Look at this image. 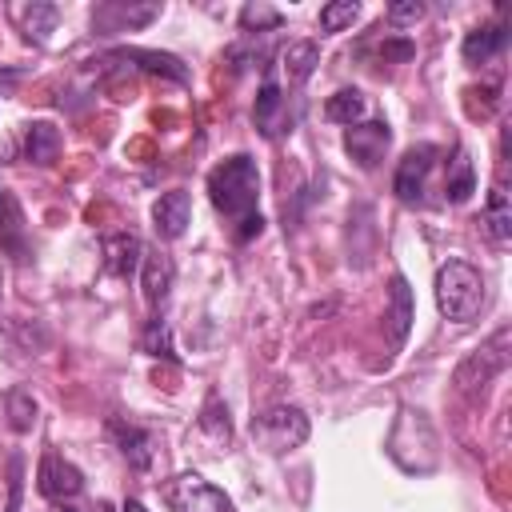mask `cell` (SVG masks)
Listing matches in <instances>:
<instances>
[{"instance_id":"obj_9","label":"cell","mask_w":512,"mask_h":512,"mask_svg":"<svg viewBox=\"0 0 512 512\" xmlns=\"http://www.w3.org/2000/svg\"><path fill=\"white\" fill-rule=\"evenodd\" d=\"M172 284H176L172 256L160 252V248H144V256H140V292H144V304L148 308H160L168 300Z\"/></svg>"},{"instance_id":"obj_19","label":"cell","mask_w":512,"mask_h":512,"mask_svg":"<svg viewBox=\"0 0 512 512\" xmlns=\"http://www.w3.org/2000/svg\"><path fill=\"white\" fill-rule=\"evenodd\" d=\"M388 332H392V344H404L408 328H412V288L404 276H392V288H388Z\"/></svg>"},{"instance_id":"obj_32","label":"cell","mask_w":512,"mask_h":512,"mask_svg":"<svg viewBox=\"0 0 512 512\" xmlns=\"http://www.w3.org/2000/svg\"><path fill=\"white\" fill-rule=\"evenodd\" d=\"M64 512H112V508H108L104 500H96V504H88V508H68V504H64Z\"/></svg>"},{"instance_id":"obj_2","label":"cell","mask_w":512,"mask_h":512,"mask_svg":"<svg viewBox=\"0 0 512 512\" xmlns=\"http://www.w3.org/2000/svg\"><path fill=\"white\" fill-rule=\"evenodd\" d=\"M488 304V284L468 260H444L436 268V308L452 324H472Z\"/></svg>"},{"instance_id":"obj_22","label":"cell","mask_w":512,"mask_h":512,"mask_svg":"<svg viewBox=\"0 0 512 512\" xmlns=\"http://www.w3.org/2000/svg\"><path fill=\"white\" fill-rule=\"evenodd\" d=\"M324 116L332 120V124H360V116H364V96H360V88H340V92H332L328 96V104H324Z\"/></svg>"},{"instance_id":"obj_13","label":"cell","mask_w":512,"mask_h":512,"mask_svg":"<svg viewBox=\"0 0 512 512\" xmlns=\"http://www.w3.org/2000/svg\"><path fill=\"white\" fill-rule=\"evenodd\" d=\"M156 16H160V4H100L92 12V28H100V32H128V28H144Z\"/></svg>"},{"instance_id":"obj_21","label":"cell","mask_w":512,"mask_h":512,"mask_svg":"<svg viewBox=\"0 0 512 512\" xmlns=\"http://www.w3.org/2000/svg\"><path fill=\"white\" fill-rule=\"evenodd\" d=\"M484 228L496 244H508L512 240V208H508V192L504 184H492L488 188V204H484Z\"/></svg>"},{"instance_id":"obj_17","label":"cell","mask_w":512,"mask_h":512,"mask_svg":"<svg viewBox=\"0 0 512 512\" xmlns=\"http://www.w3.org/2000/svg\"><path fill=\"white\" fill-rule=\"evenodd\" d=\"M316 64H320V44L316 40H288L280 48V68H284L292 88H300L316 72Z\"/></svg>"},{"instance_id":"obj_11","label":"cell","mask_w":512,"mask_h":512,"mask_svg":"<svg viewBox=\"0 0 512 512\" xmlns=\"http://www.w3.org/2000/svg\"><path fill=\"white\" fill-rule=\"evenodd\" d=\"M0 252L12 256V260H20V264L32 256L24 208H20V200H16L8 188H0Z\"/></svg>"},{"instance_id":"obj_24","label":"cell","mask_w":512,"mask_h":512,"mask_svg":"<svg viewBox=\"0 0 512 512\" xmlns=\"http://www.w3.org/2000/svg\"><path fill=\"white\" fill-rule=\"evenodd\" d=\"M140 348H144L148 356H156V360H176V352H172V328H168L164 316H152V320L144 324Z\"/></svg>"},{"instance_id":"obj_27","label":"cell","mask_w":512,"mask_h":512,"mask_svg":"<svg viewBox=\"0 0 512 512\" xmlns=\"http://www.w3.org/2000/svg\"><path fill=\"white\" fill-rule=\"evenodd\" d=\"M356 20H360V4H352V0H332L320 8V32H344Z\"/></svg>"},{"instance_id":"obj_18","label":"cell","mask_w":512,"mask_h":512,"mask_svg":"<svg viewBox=\"0 0 512 512\" xmlns=\"http://www.w3.org/2000/svg\"><path fill=\"white\" fill-rule=\"evenodd\" d=\"M60 144H64V136H60V128H52L48 120L28 124V132H24V156H28V164H40V168L56 164Z\"/></svg>"},{"instance_id":"obj_28","label":"cell","mask_w":512,"mask_h":512,"mask_svg":"<svg viewBox=\"0 0 512 512\" xmlns=\"http://www.w3.org/2000/svg\"><path fill=\"white\" fill-rule=\"evenodd\" d=\"M8 424H12L16 432H28V428L36 424V400H32L28 388H12V392H8Z\"/></svg>"},{"instance_id":"obj_25","label":"cell","mask_w":512,"mask_h":512,"mask_svg":"<svg viewBox=\"0 0 512 512\" xmlns=\"http://www.w3.org/2000/svg\"><path fill=\"white\" fill-rule=\"evenodd\" d=\"M200 432H204L212 444H228V440H232L228 408L220 404V396H208V404H204V412H200Z\"/></svg>"},{"instance_id":"obj_10","label":"cell","mask_w":512,"mask_h":512,"mask_svg":"<svg viewBox=\"0 0 512 512\" xmlns=\"http://www.w3.org/2000/svg\"><path fill=\"white\" fill-rule=\"evenodd\" d=\"M108 436H112V444L120 448V456L128 460V468H136V472H148V468H152L156 436H152L148 428H140V424H132V420L112 416V420H108Z\"/></svg>"},{"instance_id":"obj_4","label":"cell","mask_w":512,"mask_h":512,"mask_svg":"<svg viewBox=\"0 0 512 512\" xmlns=\"http://www.w3.org/2000/svg\"><path fill=\"white\" fill-rule=\"evenodd\" d=\"M508 368V328H500L488 344H480L476 352H468L456 368V388L460 392H484L500 372Z\"/></svg>"},{"instance_id":"obj_20","label":"cell","mask_w":512,"mask_h":512,"mask_svg":"<svg viewBox=\"0 0 512 512\" xmlns=\"http://www.w3.org/2000/svg\"><path fill=\"white\" fill-rule=\"evenodd\" d=\"M472 192H476V168H472L468 152L460 148V152L448 160V176H444V200H448V204H464Z\"/></svg>"},{"instance_id":"obj_33","label":"cell","mask_w":512,"mask_h":512,"mask_svg":"<svg viewBox=\"0 0 512 512\" xmlns=\"http://www.w3.org/2000/svg\"><path fill=\"white\" fill-rule=\"evenodd\" d=\"M120 512H148V508H144V504H140V500H136V496H128V500H124V508H120Z\"/></svg>"},{"instance_id":"obj_1","label":"cell","mask_w":512,"mask_h":512,"mask_svg":"<svg viewBox=\"0 0 512 512\" xmlns=\"http://www.w3.org/2000/svg\"><path fill=\"white\" fill-rule=\"evenodd\" d=\"M208 196H212L216 212L232 224V240L236 244H248L252 236L264 232V216L256 208V200H260V168H256L252 156L236 152V156L220 160L208 172Z\"/></svg>"},{"instance_id":"obj_6","label":"cell","mask_w":512,"mask_h":512,"mask_svg":"<svg viewBox=\"0 0 512 512\" xmlns=\"http://www.w3.org/2000/svg\"><path fill=\"white\" fill-rule=\"evenodd\" d=\"M36 488H40L44 500L68 504V500H76L84 492V472L72 460H64L60 452H44L40 468H36Z\"/></svg>"},{"instance_id":"obj_31","label":"cell","mask_w":512,"mask_h":512,"mask_svg":"<svg viewBox=\"0 0 512 512\" xmlns=\"http://www.w3.org/2000/svg\"><path fill=\"white\" fill-rule=\"evenodd\" d=\"M412 52H416L412 40H384V44H380V56H384V60H408Z\"/></svg>"},{"instance_id":"obj_29","label":"cell","mask_w":512,"mask_h":512,"mask_svg":"<svg viewBox=\"0 0 512 512\" xmlns=\"http://www.w3.org/2000/svg\"><path fill=\"white\" fill-rule=\"evenodd\" d=\"M56 4H32L28 12H24V28H28V40H36V44H44L48 40V32L56 28Z\"/></svg>"},{"instance_id":"obj_8","label":"cell","mask_w":512,"mask_h":512,"mask_svg":"<svg viewBox=\"0 0 512 512\" xmlns=\"http://www.w3.org/2000/svg\"><path fill=\"white\" fill-rule=\"evenodd\" d=\"M388 144H392V128L384 120H364V124H352L344 132V148L360 168H376L384 160Z\"/></svg>"},{"instance_id":"obj_5","label":"cell","mask_w":512,"mask_h":512,"mask_svg":"<svg viewBox=\"0 0 512 512\" xmlns=\"http://www.w3.org/2000/svg\"><path fill=\"white\" fill-rule=\"evenodd\" d=\"M164 504L172 512H232V500L208 484L200 472H180L164 484Z\"/></svg>"},{"instance_id":"obj_23","label":"cell","mask_w":512,"mask_h":512,"mask_svg":"<svg viewBox=\"0 0 512 512\" xmlns=\"http://www.w3.org/2000/svg\"><path fill=\"white\" fill-rule=\"evenodd\" d=\"M124 60H136L140 68H148V72H160V76H172V80H188V68L176 60V56H168V52H152V48H128L124 52Z\"/></svg>"},{"instance_id":"obj_7","label":"cell","mask_w":512,"mask_h":512,"mask_svg":"<svg viewBox=\"0 0 512 512\" xmlns=\"http://www.w3.org/2000/svg\"><path fill=\"white\" fill-rule=\"evenodd\" d=\"M436 156H440V152H436V144H416V148H408V152L400 156L396 176H392V192H396L404 204H416V200H420L424 180H428V172H432Z\"/></svg>"},{"instance_id":"obj_16","label":"cell","mask_w":512,"mask_h":512,"mask_svg":"<svg viewBox=\"0 0 512 512\" xmlns=\"http://www.w3.org/2000/svg\"><path fill=\"white\" fill-rule=\"evenodd\" d=\"M504 44H508V24L492 20V24L472 28V32L464 36L460 52H464V60H468V64H488L492 56H500V52H504Z\"/></svg>"},{"instance_id":"obj_30","label":"cell","mask_w":512,"mask_h":512,"mask_svg":"<svg viewBox=\"0 0 512 512\" xmlns=\"http://www.w3.org/2000/svg\"><path fill=\"white\" fill-rule=\"evenodd\" d=\"M384 16H388V24H396V28H400V24H416V20L424 16V4H420V0H404V4H392Z\"/></svg>"},{"instance_id":"obj_12","label":"cell","mask_w":512,"mask_h":512,"mask_svg":"<svg viewBox=\"0 0 512 512\" xmlns=\"http://www.w3.org/2000/svg\"><path fill=\"white\" fill-rule=\"evenodd\" d=\"M188 216H192V200H188L184 188H172V192H164V196L152 204V224H156V236H160V240L184 236Z\"/></svg>"},{"instance_id":"obj_26","label":"cell","mask_w":512,"mask_h":512,"mask_svg":"<svg viewBox=\"0 0 512 512\" xmlns=\"http://www.w3.org/2000/svg\"><path fill=\"white\" fill-rule=\"evenodd\" d=\"M284 24V12L280 8H272V4H244L240 8V28L244 32H272V28H280Z\"/></svg>"},{"instance_id":"obj_14","label":"cell","mask_w":512,"mask_h":512,"mask_svg":"<svg viewBox=\"0 0 512 512\" xmlns=\"http://www.w3.org/2000/svg\"><path fill=\"white\" fill-rule=\"evenodd\" d=\"M284 116H288V100H284V92H280L276 76H272V72H264V84H260V96H256L252 120H256V128H260L264 136H276V132H284Z\"/></svg>"},{"instance_id":"obj_15","label":"cell","mask_w":512,"mask_h":512,"mask_svg":"<svg viewBox=\"0 0 512 512\" xmlns=\"http://www.w3.org/2000/svg\"><path fill=\"white\" fill-rule=\"evenodd\" d=\"M140 256H144L140 236H132V232H112V236H104V268H108L116 280H128V276L140 268Z\"/></svg>"},{"instance_id":"obj_3","label":"cell","mask_w":512,"mask_h":512,"mask_svg":"<svg viewBox=\"0 0 512 512\" xmlns=\"http://www.w3.org/2000/svg\"><path fill=\"white\" fill-rule=\"evenodd\" d=\"M252 440L264 452H292L308 440V416L296 404H272L260 416H252Z\"/></svg>"}]
</instances>
